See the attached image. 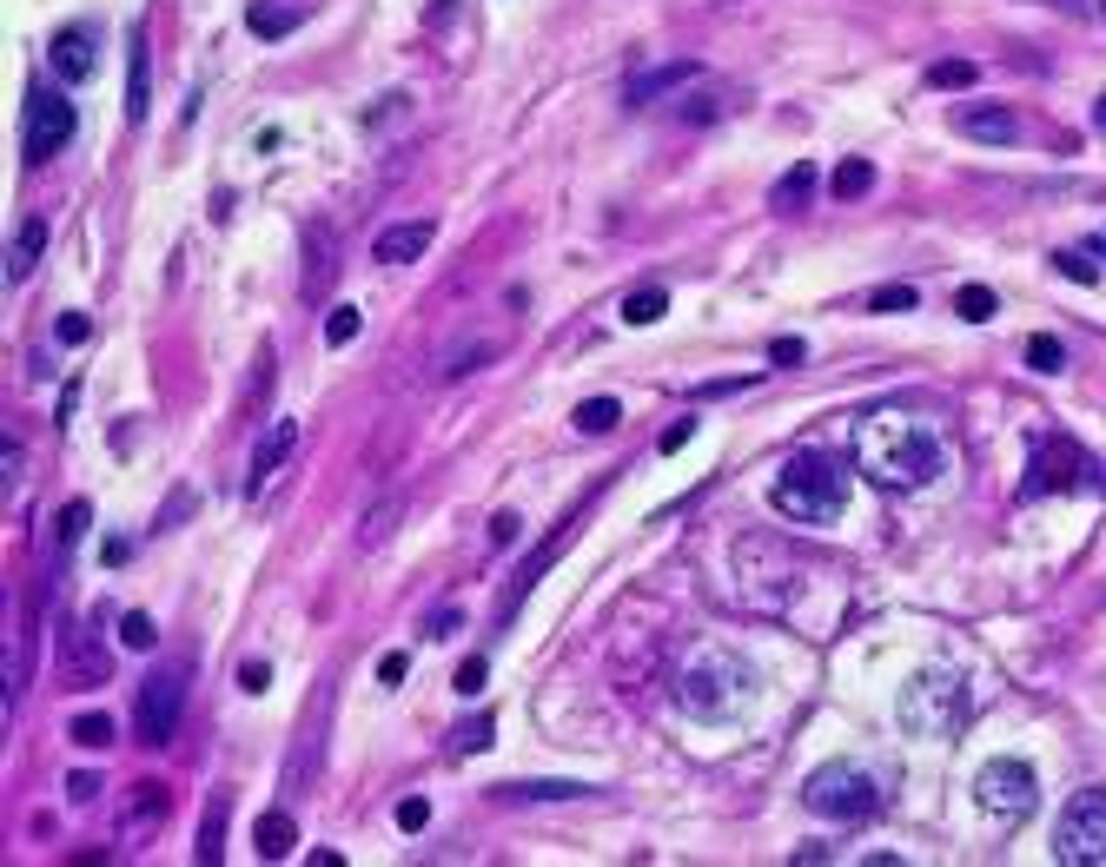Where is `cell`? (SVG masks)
<instances>
[{"instance_id": "2e32d148", "label": "cell", "mask_w": 1106, "mask_h": 867, "mask_svg": "<svg viewBox=\"0 0 1106 867\" xmlns=\"http://www.w3.org/2000/svg\"><path fill=\"white\" fill-rule=\"evenodd\" d=\"M689 80H703V60H663V66H643V73L630 80V106H656V99H670V93L689 86Z\"/></svg>"}, {"instance_id": "44dd1931", "label": "cell", "mask_w": 1106, "mask_h": 867, "mask_svg": "<svg viewBox=\"0 0 1106 867\" xmlns=\"http://www.w3.org/2000/svg\"><path fill=\"white\" fill-rule=\"evenodd\" d=\"M152 106V66H146V33H133V53H126V119L139 126Z\"/></svg>"}, {"instance_id": "30bf717a", "label": "cell", "mask_w": 1106, "mask_h": 867, "mask_svg": "<svg viewBox=\"0 0 1106 867\" xmlns=\"http://www.w3.org/2000/svg\"><path fill=\"white\" fill-rule=\"evenodd\" d=\"M73 126H80V113H73L60 93H33V99H27V139H20V152H27L33 166H46L53 152H66Z\"/></svg>"}, {"instance_id": "603a6c76", "label": "cell", "mask_w": 1106, "mask_h": 867, "mask_svg": "<svg viewBox=\"0 0 1106 867\" xmlns=\"http://www.w3.org/2000/svg\"><path fill=\"white\" fill-rule=\"evenodd\" d=\"M809 199H815V166L802 159V166H789V172L776 179V192H769V205H776V212H802Z\"/></svg>"}, {"instance_id": "f5cc1de1", "label": "cell", "mask_w": 1106, "mask_h": 867, "mask_svg": "<svg viewBox=\"0 0 1106 867\" xmlns=\"http://www.w3.org/2000/svg\"><path fill=\"white\" fill-rule=\"evenodd\" d=\"M0 470H7V490H13V477H20V451H13V437H7V451H0Z\"/></svg>"}, {"instance_id": "60d3db41", "label": "cell", "mask_w": 1106, "mask_h": 867, "mask_svg": "<svg viewBox=\"0 0 1106 867\" xmlns=\"http://www.w3.org/2000/svg\"><path fill=\"white\" fill-rule=\"evenodd\" d=\"M484 676H491V663H484V656H464L451 683H457V696H484Z\"/></svg>"}, {"instance_id": "f6af8a7d", "label": "cell", "mask_w": 1106, "mask_h": 867, "mask_svg": "<svg viewBox=\"0 0 1106 867\" xmlns=\"http://www.w3.org/2000/svg\"><path fill=\"white\" fill-rule=\"evenodd\" d=\"M404 676H411V656H404V649H391V656H378V683H385V689H398Z\"/></svg>"}, {"instance_id": "cb8c5ba5", "label": "cell", "mask_w": 1106, "mask_h": 867, "mask_svg": "<svg viewBox=\"0 0 1106 867\" xmlns=\"http://www.w3.org/2000/svg\"><path fill=\"white\" fill-rule=\"evenodd\" d=\"M245 27H252L259 40H285V33L298 27V7H272V0H252V7H245Z\"/></svg>"}, {"instance_id": "7c38bea8", "label": "cell", "mask_w": 1106, "mask_h": 867, "mask_svg": "<svg viewBox=\"0 0 1106 867\" xmlns=\"http://www.w3.org/2000/svg\"><path fill=\"white\" fill-rule=\"evenodd\" d=\"M298 451V424L292 417H278V424H265V437H259V451H252V470H245V497H265L272 490V477L285 470V457Z\"/></svg>"}, {"instance_id": "7a4b0ae2", "label": "cell", "mask_w": 1106, "mask_h": 867, "mask_svg": "<svg viewBox=\"0 0 1106 867\" xmlns=\"http://www.w3.org/2000/svg\"><path fill=\"white\" fill-rule=\"evenodd\" d=\"M769 504H776L782 517H796V524H835L842 504H849V477H842L822 451H802V457L782 464Z\"/></svg>"}, {"instance_id": "f35d334b", "label": "cell", "mask_w": 1106, "mask_h": 867, "mask_svg": "<svg viewBox=\"0 0 1106 867\" xmlns=\"http://www.w3.org/2000/svg\"><path fill=\"white\" fill-rule=\"evenodd\" d=\"M915 305H921L915 285H882V292L868 298V311H915Z\"/></svg>"}, {"instance_id": "5b68a950", "label": "cell", "mask_w": 1106, "mask_h": 867, "mask_svg": "<svg viewBox=\"0 0 1106 867\" xmlns=\"http://www.w3.org/2000/svg\"><path fill=\"white\" fill-rule=\"evenodd\" d=\"M186 663H172V669H152L146 683H139V702H133V736H139V749H166L172 742V729H179V716H186Z\"/></svg>"}, {"instance_id": "d590c367", "label": "cell", "mask_w": 1106, "mask_h": 867, "mask_svg": "<svg viewBox=\"0 0 1106 867\" xmlns=\"http://www.w3.org/2000/svg\"><path fill=\"white\" fill-rule=\"evenodd\" d=\"M994 305H1001V298H994L988 285H961V292H955V311H961L968 325H981V318H994Z\"/></svg>"}, {"instance_id": "681fc988", "label": "cell", "mask_w": 1106, "mask_h": 867, "mask_svg": "<svg viewBox=\"0 0 1106 867\" xmlns=\"http://www.w3.org/2000/svg\"><path fill=\"white\" fill-rule=\"evenodd\" d=\"M689 437H696V417H676V424H670V431H663V451H683V444H689Z\"/></svg>"}, {"instance_id": "f546056e", "label": "cell", "mask_w": 1106, "mask_h": 867, "mask_svg": "<svg viewBox=\"0 0 1106 867\" xmlns=\"http://www.w3.org/2000/svg\"><path fill=\"white\" fill-rule=\"evenodd\" d=\"M663 311H670V292H663V285H636V292L623 298V318H630V325H656Z\"/></svg>"}, {"instance_id": "4316f807", "label": "cell", "mask_w": 1106, "mask_h": 867, "mask_svg": "<svg viewBox=\"0 0 1106 867\" xmlns=\"http://www.w3.org/2000/svg\"><path fill=\"white\" fill-rule=\"evenodd\" d=\"M563 543H570V530H563L557 543H544V550H530V557H524V570H517V583H510V610H517V603H524V596L537 590V577H544V570L557 563V550H563Z\"/></svg>"}, {"instance_id": "9a60e30c", "label": "cell", "mask_w": 1106, "mask_h": 867, "mask_svg": "<svg viewBox=\"0 0 1106 867\" xmlns=\"http://www.w3.org/2000/svg\"><path fill=\"white\" fill-rule=\"evenodd\" d=\"M955 133H961V139H981V146H1014V139H1021V113H1014V106H961V113H955Z\"/></svg>"}, {"instance_id": "f1b7e54d", "label": "cell", "mask_w": 1106, "mask_h": 867, "mask_svg": "<svg viewBox=\"0 0 1106 867\" xmlns=\"http://www.w3.org/2000/svg\"><path fill=\"white\" fill-rule=\"evenodd\" d=\"M497 742V722L491 716H464L457 729H451V755H484Z\"/></svg>"}, {"instance_id": "7dc6e473", "label": "cell", "mask_w": 1106, "mask_h": 867, "mask_svg": "<svg viewBox=\"0 0 1106 867\" xmlns=\"http://www.w3.org/2000/svg\"><path fill=\"white\" fill-rule=\"evenodd\" d=\"M802 358H809L802 338H776V345H769V364H802Z\"/></svg>"}, {"instance_id": "9c48e42d", "label": "cell", "mask_w": 1106, "mask_h": 867, "mask_svg": "<svg viewBox=\"0 0 1106 867\" xmlns=\"http://www.w3.org/2000/svg\"><path fill=\"white\" fill-rule=\"evenodd\" d=\"M1028 477H1034V490H1047V497H1061V490H1087V484H1094V457H1087L1074 437H1041Z\"/></svg>"}, {"instance_id": "7bdbcfd3", "label": "cell", "mask_w": 1106, "mask_h": 867, "mask_svg": "<svg viewBox=\"0 0 1106 867\" xmlns=\"http://www.w3.org/2000/svg\"><path fill=\"white\" fill-rule=\"evenodd\" d=\"M1054 265H1061V272H1067V278H1074V285H1094V278H1100V265H1094V258H1087V252H1061V258H1054Z\"/></svg>"}, {"instance_id": "c3c4849f", "label": "cell", "mask_w": 1106, "mask_h": 867, "mask_svg": "<svg viewBox=\"0 0 1106 867\" xmlns=\"http://www.w3.org/2000/svg\"><path fill=\"white\" fill-rule=\"evenodd\" d=\"M93 795H99V775H86V769L66 775V802H93Z\"/></svg>"}, {"instance_id": "52a82bcc", "label": "cell", "mask_w": 1106, "mask_h": 867, "mask_svg": "<svg viewBox=\"0 0 1106 867\" xmlns=\"http://www.w3.org/2000/svg\"><path fill=\"white\" fill-rule=\"evenodd\" d=\"M975 795H981V808H988L994 822H1028V815L1041 808V775H1034L1021 755H994V762H981Z\"/></svg>"}, {"instance_id": "ee69618b", "label": "cell", "mask_w": 1106, "mask_h": 867, "mask_svg": "<svg viewBox=\"0 0 1106 867\" xmlns=\"http://www.w3.org/2000/svg\"><path fill=\"white\" fill-rule=\"evenodd\" d=\"M86 331H93L86 311H60V318H53V338H60V345H86Z\"/></svg>"}, {"instance_id": "e575fe53", "label": "cell", "mask_w": 1106, "mask_h": 867, "mask_svg": "<svg viewBox=\"0 0 1106 867\" xmlns=\"http://www.w3.org/2000/svg\"><path fill=\"white\" fill-rule=\"evenodd\" d=\"M1028 364H1034V371H1067V345H1061L1054 331H1034V338H1028Z\"/></svg>"}, {"instance_id": "816d5d0a", "label": "cell", "mask_w": 1106, "mask_h": 867, "mask_svg": "<svg viewBox=\"0 0 1106 867\" xmlns=\"http://www.w3.org/2000/svg\"><path fill=\"white\" fill-rule=\"evenodd\" d=\"M265 683H272V669H265V663H245V669H239V689H252V696H259Z\"/></svg>"}, {"instance_id": "d6a6232c", "label": "cell", "mask_w": 1106, "mask_h": 867, "mask_svg": "<svg viewBox=\"0 0 1106 867\" xmlns=\"http://www.w3.org/2000/svg\"><path fill=\"white\" fill-rule=\"evenodd\" d=\"M975 73H981L975 60H935V66H928V86H935V93H961V86H975Z\"/></svg>"}, {"instance_id": "ba28073f", "label": "cell", "mask_w": 1106, "mask_h": 867, "mask_svg": "<svg viewBox=\"0 0 1106 867\" xmlns=\"http://www.w3.org/2000/svg\"><path fill=\"white\" fill-rule=\"evenodd\" d=\"M1054 861L1067 867H1094L1106 861V789H1087L1061 808V828H1054Z\"/></svg>"}, {"instance_id": "8992f818", "label": "cell", "mask_w": 1106, "mask_h": 867, "mask_svg": "<svg viewBox=\"0 0 1106 867\" xmlns=\"http://www.w3.org/2000/svg\"><path fill=\"white\" fill-rule=\"evenodd\" d=\"M802 802L829 822H868L882 802H875V782L855 769V762H822L809 782H802Z\"/></svg>"}, {"instance_id": "ffe728a7", "label": "cell", "mask_w": 1106, "mask_h": 867, "mask_svg": "<svg viewBox=\"0 0 1106 867\" xmlns=\"http://www.w3.org/2000/svg\"><path fill=\"white\" fill-rule=\"evenodd\" d=\"M252 848H259V861H285V855L298 848V822H292L285 808H265V815L252 822Z\"/></svg>"}, {"instance_id": "d6986e66", "label": "cell", "mask_w": 1106, "mask_h": 867, "mask_svg": "<svg viewBox=\"0 0 1106 867\" xmlns=\"http://www.w3.org/2000/svg\"><path fill=\"white\" fill-rule=\"evenodd\" d=\"M312 775H318V716H312V722H305V736L292 742L285 775H278V795H305V789H312Z\"/></svg>"}, {"instance_id": "d4e9b609", "label": "cell", "mask_w": 1106, "mask_h": 867, "mask_svg": "<svg viewBox=\"0 0 1106 867\" xmlns=\"http://www.w3.org/2000/svg\"><path fill=\"white\" fill-rule=\"evenodd\" d=\"M86 524H93V504H86V497H73V504L53 517V550H60V557H73V550H80V537H86Z\"/></svg>"}, {"instance_id": "e0dca14e", "label": "cell", "mask_w": 1106, "mask_h": 867, "mask_svg": "<svg viewBox=\"0 0 1106 867\" xmlns=\"http://www.w3.org/2000/svg\"><path fill=\"white\" fill-rule=\"evenodd\" d=\"M166 808H172V789H159V782H139V789H133V802H126V822H119V835H126V842L152 835V828L166 822Z\"/></svg>"}, {"instance_id": "4fadbf2b", "label": "cell", "mask_w": 1106, "mask_h": 867, "mask_svg": "<svg viewBox=\"0 0 1106 867\" xmlns=\"http://www.w3.org/2000/svg\"><path fill=\"white\" fill-rule=\"evenodd\" d=\"M46 60H53V73H60L66 86H86V80H93V66H99V53H93V33H86V27H60V33L46 40Z\"/></svg>"}, {"instance_id": "ab89813d", "label": "cell", "mask_w": 1106, "mask_h": 867, "mask_svg": "<svg viewBox=\"0 0 1106 867\" xmlns=\"http://www.w3.org/2000/svg\"><path fill=\"white\" fill-rule=\"evenodd\" d=\"M431 828V802L424 795H404L398 802V835H424Z\"/></svg>"}, {"instance_id": "b9f144b4", "label": "cell", "mask_w": 1106, "mask_h": 867, "mask_svg": "<svg viewBox=\"0 0 1106 867\" xmlns=\"http://www.w3.org/2000/svg\"><path fill=\"white\" fill-rule=\"evenodd\" d=\"M73 742H80V749H106V742H113V722H106V716H80V722H73Z\"/></svg>"}, {"instance_id": "5bb4252c", "label": "cell", "mask_w": 1106, "mask_h": 867, "mask_svg": "<svg viewBox=\"0 0 1106 867\" xmlns=\"http://www.w3.org/2000/svg\"><path fill=\"white\" fill-rule=\"evenodd\" d=\"M431 239H438L431 219H404V225H385V232L371 239V258H378V265H418V258L431 252Z\"/></svg>"}, {"instance_id": "db71d44e", "label": "cell", "mask_w": 1106, "mask_h": 867, "mask_svg": "<svg viewBox=\"0 0 1106 867\" xmlns=\"http://www.w3.org/2000/svg\"><path fill=\"white\" fill-rule=\"evenodd\" d=\"M1094 119H1100V126H1106V93H1100V106H1094Z\"/></svg>"}, {"instance_id": "6da1fadb", "label": "cell", "mask_w": 1106, "mask_h": 867, "mask_svg": "<svg viewBox=\"0 0 1106 867\" xmlns=\"http://www.w3.org/2000/svg\"><path fill=\"white\" fill-rule=\"evenodd\" d=\"M855 457H862V477H875L882 490H921V484H935L941 464H948L941 437H935L921 417H908V411H875V417H862V424H855Z\"/></svg>"}, {"instance_id": "83f0119b", "label": "cell", "mask_w": 1106, "mask_h": 867, "mask_svg": "<svg viewBox=\"0 0 1106 867\" xmlns=\"http://www.w3.org/2000/svg\"><path fill=\"white\" fill-rule=\"evenodd\" d=\"M617 424H623V404H617V398H583V404H577V431H583V437H603V431H617Z\"/></svg>"}, {"instance_id": "f907efd6", "label": "cell", "mask_w": 1106, "mask_h": 867, "mask_svg": "<svg viewBox=\"0 0 1106 867\" xmlns=\"http://www.w3.org/2000/svg\"><path fill=\"white\" fill-rule=\"evenodd\" d=\"M126 557H133V543H126V537H106V543H99V563H106V570H119Z\"/></svg>"}, {"instance_id": "ac0fdd59", "label": "cell", "mask_w": 1106, "mask_h": 867, "mask_svg": "<svg viewBox=\"0 0 1106 867\" xmlns=\"http://www.w3.org/2000/svg\"><path fill=\"white\" fill-rule=\"evenodd\" d=\"M225 822H232V795H206V815H199V842H192V861L199 867H219L225 855Z\"/></svg>"}, {"instance_id": "836d02e7", "label": "cell", "mask_w": 1106, "mask_h": 867, "mask_svg": "<svg viewBox=\"0 0 1106 867\" xmlns=\"http://www.w3.org/2000/svg\"><path fill=\"white\" fill-rule=\"evenodd\" d=\"M868 186H875V166H868V159H842V166H835V199H862Z\"/></svg>"}, {"instance_id": "8fae6325", "label": "cell", "mask_w": 1106, "mask_h": 867, "mask_svg": "<svg viewBox=\"0 0 1106 867\" xmlns=\"http://www.w3.org/2000/svg\"><path fill=\"white\" fill-rule=\"evenodd\" d=\"M106 669H113V656H106L99 636H86V630H60V676H66V689H99Z\"/></svg>"}, {"instance_id": "484cf974", "label": "cell", "mask_w": 1106, "mask_h": 867, "mask_svg": "<svg viewBox=\"0 0 1106 867\" xmlns=\"http://www.w3.org/2000/svg\"><path fill=\"white\" fill-rule=\"evenodd\" d=\"M491 358H497V338H471V345H457V351L438 358V378H464V371H477Z\"/></svg>"}, {"instance_id": "1f68e13d", "label": "cell", "mask_w": 1106, "mask_h": 867, "mask_svg": "<svg viewBox=\"0 0 1106 867\" xmlns=\"http://www.w3.org/2000/svg\"><path fill=\"white\" fill-rule=\"evenodd\" d=\"M504 802H577V795H590L583 782H530V789H497Z\"/></svg>"}, {"instance_id": "4dcf8cb0", "label": "cell", "mask_w": 1106, "mask_h": 867, "mask_svg": "<svg viewBox=\"0 0 1106 867\" xmlns=\"http://www.w3.org/2000/svg\"><path fill=\"white\" fill-rule=\"evenodd\" d=\"M398 510H404V497H385V504H371V510H365V530H358V550H378V543L391 537Z\"/></svg>"}, {"instance_id": "bcb514c9", "label": "cell", "mask_w": 1106, "mask_h": 867, "mask_svg": "<svg viewBox=\"0 0 1106 867\" xmlns=\"http://www.w3.org/2000/svg\"><path fill=\"white\" fill-rule=\"evenodd\" d=\"M517 530H524V524H517V510H497V517H491V543H497V550H510V543H517Z\"/></svg>"}, {"instance_id": "7402d4cb", "label": "cell", "mask_w": 1106, "mask_h": 867, "mask_svg": "<svg viewBox=\"0 0 1106 867\" xmlns=\"http://www.w3.org/2000/svg\"><path fill=\"white\" fill-rule=\"evenodd\" d=\"M40 252H46V219H20V232H13V245H7V285L27 278V272L40 265Z\"/></svg>"}, {"instance_id": "277c9868", "label": "cell", "mask_w": 1106, "mask_h": 867, "mask_svg": "<svg viewBox=\"0 0 1106 867\" xmlns=\"http://www.w3.org/2000/svg\"><path fill=\"white\" fill-rule=\"evenodd\" d=\"M742 689H756L749 683V669L729 656V649H703L689 669H683V683H676V702L689 709V716H729L736 702H742Z\"/></svg>"}, {"instance_id": "8d00e7d4", "label": "cell", "mask_w": 1106, "mask_h": 867, "mask_svg": "<svg viewBox=\"0 0 1106 867\" xmlns=\"http://www.w3.org/2000/svg\"><path fill=\"white\" fill-rule=\"evenodd\" d=\"M358 325H365V311L358 305H331V318H325V345L338 351V345H351L358 338Z\"/></svg>"}, {"instance_id": "74e56055", "label": "cell", "mask_w": 1106, "mask_h": 867, "mask_svg": "<svg viewBox=\"0 0 1106 867\" xmlns=\"http://www.w3.org/2000/svg\"><path fill=\"white\" fill-rule=\"evenodd\" d=\"M119 643H126V649H152V643H159L152 616H146V610H126V616H119Z\"/></svg>"}, {"instance_id": "3957f363", "label": "cell", "mask_w": 1106, "mask_h": 867, "mask_svg": "<svg viewBox=\"0 0 1106 867\" xmlns=\"http://www.w3.org/2000/svg\"><path fill=\"white\" fill-rule=\"evenodd\" d=\"M902 729L921 736V742H948L961 722H968V683L955 669H921L902 683V702H895Z\"/></svg>"}]
</instances>
